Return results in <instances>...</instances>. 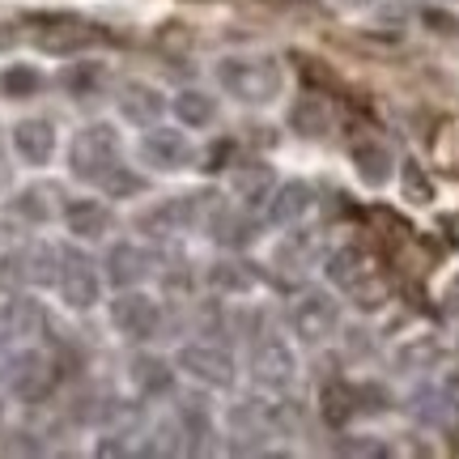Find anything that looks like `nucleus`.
<instances>
[{
  "label": "nucleus",
  "instance_id": "obj_10",
  "mask_svg": "<svg viewBox=\"0 0 459 459\" xmlns=\"http://www.w3.org/2000/svg\"><path fill=\"white\" fill-rule=\"evenodd\" d=\"M311 204H315L311 183L290 179V183H281V187H273V196H268V221L273 226H294V221H302V217L311 213Z\"/></svg>",
  "mask_w": 459,
  "mask_h": 459
},
{
  "label": "nucleus",
  "instance_id": "obj_39",
  "mask_svg": "<svg viewBox=\"0 0 459 459\" xmlns=\"http://www.w3.org/2000/svg\"><path fill=\"white\" fill-rule=\"evenodd\" d=\"M443 302H446V311H451V315H459V277H451V285H446Z\"/></svg>",
  "mask_w": 459,
  "mask_h": 459
},
{
  "label": "nucleus",
  "instance_id": "obj_7",
  "mask_svg": "<svg viewBox=\"0 0 459 459\" xmlns=\"http://www.w3.org/2000/svg\"><path fill=\"white\" fill-rule=\"evenodd\" d=\"M60 294L73 311H85L99 302V277H94V264L77 255V251H60Z\"/></svg>",
  "mask_w": 459,
  "mask_h": 459
},
{
  "label": "nucleus",
  "instance_id": "obj_36",
  "mask_svg": "<svg viewBox=\"0 0 459 459\" xmlns=\"http://www.w3.org/2000/svg\"><path fill=\"white\" fill-rule=\"evenodd\" d=\"M336 451H341V455H387L378 443H341Z\"/></svg>",
  "mask_w": 459,
  "mask_h": 459
},
{
  "label": "nucleus",
  "instance_id": "obj_32",
  "mask_svg": "<svg viewBox=\"0 0 459 459\" xmlns=\"http://www.w3.org/2000/svg\"><path fill=\"white\" fill-rule=\"evenodd\" d=\"M13 213L26 217V221H48V217H51L48 192H39V187H26V192L13 200Z\"/></svg>",
  "mask_w": 459,
  "mask_h": 459
},
{
  "label": "nucleus",
  "instance_id": "obj_20",
  "mask_svg": "<svg viewBox=\"0 0 459 459\" xmlns=\"http://www.w3.org/2000/svg\"><path fill=\"white\" fill-rule=\"evenodd\" d=\"M273 187H277V179H273V166L255 162V166L234 170V192H238V200H243L247 209H260V204H268Z\"/></svg>",
  "mask_w": 459,
  "mask_h": 459
},
{
  "label": "nucleus",
  "instance_id": "obj_18",
  "mask_svg": "<svg viewBox=\"0 0 459 459\" xmlns=\"http://www.w3.org/2000/svg\"><path fill=\"white\" fill-rule=\"evenodd\" d=\"M68 230L77 234V238H102L107 230H111V209L99 204V200H73L65 213Z\"/></svg>",
  "mask_w": 459,
  "mask_h": 459
},
{
  "label": "nucleus",
  "instance_id": "obj_17",
  "mask_svg": "<svg viewBox=\"0 0 459 459\" xmlns=\"http://www.w3.org/2000/svg\"><path fill=\"white\" fill-rule=\"evenodd\" d=\"M319 412H324V421L328 426H349L353 421V412H358V387H349L341 378H332L324 383V392H319Z\"/></svg>",
  "mask_w": 459,
  "mask_h": 459
},
{
  "label": "nucleus",
  "instance_id": "obj_27",
  "mask_svg": "<svg viewBox=\"0 0 459 459\" xmlns=\"http://www.w3.org/2000/svg\"><path fill=\"white\" fill-rule=\"evenodd\" d=\"M0 90H4L9 99H30V94L43 90V77H39V68H30V65H9L4 77H0Z\"/></svg>",
  "mask_w": 459,
  "mask_h": 459
},
{
  "label": "nucleus",
  "instance_id": "obj_2",
  "mask_svg": "<svg viewBox=\"0 0 459 459\" xmlns=\"http://www.w3.org/2000/svg\"><path fill=\"white\" fill-rule=\"evenodd\" d=\"M68 166L77 179L99 183L111 166H119V136H115L111 124H90L73 136V149H68Z\"/></svg>",
  "mask_w": 459,
  "mask_h": 459
},
{
  "label": "nucleus",
  "instance_id": "obj_28",
  "mask_svg": "<svg viewBox=\"0 0 459 459\" xmlns=\"http://www.w3.org/2000/svg\"><path fill=\"white\" fill-rule=\"evenodd\" d=\"M400 187H404V200H412V204H429L434 200V183L417 162L400 166Z\"/></svg>",
  "mask_w": 459,
  "mask_h": 459
},
{
  "label": "nucleus",
  "instance_id": "obj_14",
  "mask_svg": "<svg viewBox=\"0 0 459 459\" xmlns=\"http://www.w3.org/2000/svg\"><path fill=\"white\" fill-rule=\"evenodd\" d=\"M13 149L22 153V162L48 166L51 153H56V128L48 119H22L13 128Z\"/></svg>",
  "mask_w": 459,
  "mask_h": 459
},
{
  "label": "nucleus",
  "instance_id": "obj_41",
  "mask_svg": "<svg viewBox=\"0 0 459 459\" xmlns=\"http://www.w3.org/2000/svg\"><path fill=\"white\" fill-rule=\"evenodd\" d=\"M344 4H370V0H344Z\"/></svg>",
  "mask_w": 459,
  "mask_h": 459
},
{
  "label": "nucleus",
  "instance_id": "obj_34",
  "mask_svg": "<svg viewBox=\"0 0 459 459\" xmlns=\"http://www.w3.org/2000/svg\"><path fill=\"white\" fill-rule=\"evenodd\" d=\"M26 277V251H13V255H4L0 260V285H9V290H17Z\"/></svg>",
  "mask_w": 459,
  "mask_h": 459
},
{
  "label": "nucleus",
  "instance_id": "obj_26",
  "mask_svg": "<svg viewBox=\"0 0 459 459\" xmlns=\"http://www.w3.org/2000/svg\"><path fill=\"white\" fill-rule=\"evenodd\" d=\"M4 328H9V336H30V332L43 328V311L30 298H13L9 311H4Z\"/></svg>",
  "mask_w": 459,
  "mask_h": 459
},
{
  "label": "nucleus",
  "instance_id": "obj_38",
  "mask_svg": "<svg viewBox=\"0 0 459 459\" xmlns=\"http://www.w3.org/2000/svg\"><path fill=\"white\" fill-rule=\"evenodd\" d=\"M443 400L451 404V409H459V370L443 378Z\"/></svg>",
  "mask_w": 459,
  "mask_h": 459
},
{
  "label": "nucleus",
  "instance_id": "obj_35",
  "mask_svg": "<svg viewBox=\"0 0 459 459\" xmlns=\"http://www.w3.org/2000/svg\"><path fill=\"white\" fill-rule=\"evenodd\" d=\"M226 162H230V145L217 141V145L204 153V170H226Z\"/></svg>",
  "mask_w": 459,
  "mask_h": 459
},
{
  "label": "nucleus",
  "instance_id": "obj_22",
  "mask_svg": "<svg viewBox=\"0 0 459 459\" xmlns=\"http://www.w3.org/2000/svg\"><path fill=\"white\" fill-rule=\"evenodd\" d=\"M175 115H179L183 128H209L217 119V102L204 90H179L175 99Z\"/></svg>",
  "mask_w": 459,
  "mask_h": 459
},
{
  "label": "nucleus",
  "instance_id": "obj_21",
  "mask_svg": "<svg viewBox=\"0 0 459 459\" xmlns=\"http://www.w3.org/2000/svg\"><path fill=\"white\" fill-rule=\"evenodd\" d=\"M132 383H136L141 395H162V392H170L175 370H170V361L153 358V353H141V358H132Z\"/></svg>",
  "mask_w": 459,
  "mask_h": 459
},
{
  "label": "nucleus",
  "instance_id": "obj_23",
  "mask_svg": "<svg viewBox=\"0 0 459 459\" xmlns=\"http://www.w3.org/2000/svg\"><path fill=\"white\" fill-rule=\"evenodd\" d=\"M324 277H328L332 285L349 290L358 277H366V255H361L358 247H341V251H332L328 264H324Z\"/></svg>",
  "mask_w": 459,
  "mask_h": 459
},
{
  "label": "nucleus",
  "instance_id": "obj_16",
  "mask_svg": "<svg viewBox=\"0 0 459 459\" xmlns=\"http://www.w3.org/2000/svg\"><path fill=\"white\" fill-rule=\"evenodd\" d=\"M13 392L22 395V400H43V395L51 392V366L43 353H34V349H22V358H17L13 366Z\"/></svg>",
  "mask_w": 459,
  "mask_h": 459
},
{
  "label": "nucleus",
  "instance_id": "obj_19",
  "mask_svg": "<svg viewBox=\"0 0 459 459\" xmlns=\"http://www.w3.org/2000/svg\"><path fill=\"white\" fill-rule=\"evenodd\" d=\"M290 128H294L298 136H328V128H332L328 102L315 99V94L294 99V107H290Z\"/></svg>",
  "mask_w": 459,
  "mask_h": 459
},
{
  "label": "nucleus",
  "instance_id": "obj_31",
  "mask_svg": "<svg viewBox=\"0 0 459 459\" xmlns=\"http://www.w3.org/2000/svg\"><path fill=\"white\" fill-rule=\"evenodd\" d=\"M349 294H353V302H358L361 311H378V307L387 302V285L366 273V277H358L353 285H349Z\"/></svg>",
  "mask_w": 459,
  "mask_h": 459
},
{
  "label": "nucleus",
  "instance_id": "obj_3",
  "mask_svg": "<svg viewBox=\"0 0 459 459\" xmlns=\"http://www.w3.org/2000/svg\"><path fill=\"white\" fill-rule=\"evenodd\" d=\"M341 324V311H336V298L319 294V290H307L290 302V328L302 344H324Z\"/></svg>",
  "mask_w": 459,
  "mask_h": 459
},
{
  "label": "nucleus",
  "instance_id": "obj_9",
  "mask_svg": "<svg viewBox=\"0 0 459 459\" xmlns=\"http://www.w3.org/2000/svg\"><path fill=\"white\" fill-rule=\"evenodd\" d=\"M99 39V26H85L77 17H56V22H48V30H39V48L51 51V56H73V51L90 48Z\"/></svg>",
  "mask_w": 459,
  "mask_h": 459
},
{
  "label": "nucleus",
  "instance_id": "obj_37",
  "mask_svg": "<svg viewBox=\"0 0 459 459\" xmlns=\"http://www.w3.org/2000/svg\"><path fill=\"white\" fill-rule=\"evenodd\" d=\"M438 230L446 234V243L459 247V213H443V217H438Z\"/></svg>",
  "mask_w": 459,
  "mask_h": 459
},
{
  "label": "nucleus",
  "instance_id": "obj_1",
  "mask_svg": "<svg viewBox=\"0 0 459 459\" xmlns=\"http://www.w3.org/2000/svg\"><path fill=\"white\" fill-rule=\"evenodd\" d=\"M217 82L238 102H273L285 90L277 56H226L217 65Z\"/></svg>",
  "mask_w": 459,
  "mask_h": 459
},
{
  "label": "nucleus",
  "instance_id": "obj_40",
  "mask_svg": "<svg viewBox=\"0 0 459 459\" xmlns=\"http://www.w3.org/2000/svg\"><path fill=\"white\" fill-rule=\"evenodd\" d=\"M17 43V30L13 26H0V48H13Z\"/></svg>",
  "mask_w": 459,
  "mask_h": 459
},
{
  "label": "nucleus",
  "instance_id": "obj_6",
  "mask_svg": "<svg viewBox=\"0 0 459 459\" xmlns=\"http://www.w3.org/2000/svg\"><path fill=\"white\" fill-rule=\"evenodd\" d=\"M111 324L128 341H145V336H153L158 332V324H162V311H158V302L149 294H136V290H124V294L111 302Z\"/></svg>",
  "mask_w": 459,
  "mask_h": 459
},
{
  "label": "nucleus",
  "instance_id": "obj_13",
  "mask_svg": "<svg viewBox=\"0 0 459 459\" xmlns=\"http://www.w3.org/2000/svg\"><path fill=\"white\" fill-rule=\"evenodd\" d=\"M209 196H170L162 200L153 213L141 217V226L158 230V234H175V230H187L200 221V204H204Z\"/></svg>",
  "mask_w": 459,
  "mask_h": 459
},
{
  "label": "nucleus",
  "instance_id": "obj_33",
  "mask_svg": "<svg viewBox=\"0 0 459 459\" xmlns=\"http://www.w3.org/2000/svg\"><path fill=\"white\" fill-rule=\"evenodd\" d=\"M243 264H217L213 273H209V281H213L217 290H230V294H243V290H251V273H238Z\"/></svg>",
  "mask_w": 459,
  "mask_h": 459
},
{
  "label": "nucleus",
  "instance_id": "obj_29",
  "mask_svg": "<svg viewBox=\"0 0 459 459\" xmlns=\"http://www.w3.org/2000/svg\"><path fill=\"white\" fill-rule=\"evenodd\" d=\"M60 85H65L68 94L85 99V94H94V90L102 85V65H77V68H68L65 77H60Z\"/></svg>",
  "mask_w": 459,
  "mask_h": 459
},
{
  "label": "nucleus",
  "instance_id": "obj_11",
  "mask_svg": "<svg viewBox=\"0 0 459 459\" xmlns=\"http://www.w3.org/2000/svg\"><path fill=\"white\" fill-rule=\"evenodd\" d=\"M149 273H153V255H149L145 247L115 243L111 251H107V277H111V285H119V290H132V285L145 281Z\"/></svg>",
  "mask_w": 459,
  "mask_h": 459
},
{
  "label": "nucleus",
  "instance_id": "obj_25",
  "mask_svg": "<svg viewBox=\"0 0 459 459\" xmlns=\"http://www.w3.org/2000/svg\"><path fill=\"white\" fill-rule=\"evenodd\" d=\"M26 277L39 281V285H56L60 281V251L48 243L26 251Z\"/></svg>",
  "mask_w": 459,
  "mask_h": 459
},
{
  "label": "nucleus",
  "instance_id": "obj_12",
  "mask_svg": "<svg viewBox=\"0 0 459 459\" xmlns=\"http://www.w3.org/2000/svg\"><path fill=\"white\" fill-rule=\"evenodd\" d=\"M162 94L145 82H124L119 85V115L136 124V128H153L158 124V115H162Z\"/></svg>",
  "mask_w": 459,
  "mask_h": 459
},
{
  "label": "nucleus",
  "instance_id": "obj_30",
  "mask_svg": "<svg viewBox=\"0 0 459 459\" xmlns=\"http://www.w3.org/2000/svg\"><path fill=\"white\" fill-rule=\"evenodd\" d=\"M99 183H102V192H107V196H115V200L145 192V179H141V175H132V170H124V166H111Z\"/></svg>",
  "mask_w": 459,
  "mask_h": 459
},
{
  "label": "nucleus",
  "instance_id": "obj_5",
  "mask_svg": "<svg viewBox=\"0 0 459 459\" xmlns=\"http://www.w3.org/2000/svg\"><path fill=\"white\" fill-rule=\"evenodd\" d=\"M179 370L204 383V387H230L234 378V358H230L221 344H209V341H196V344H183L179 349Z\"/></svg>",
  "mask_w": 459,
  "mask_h": 459
},
{
  "label": "nucleus",
  "instance_id": "obj_15",
  "mask_svg": "<svg viewBox=\"0 0 459 459\" xmlns=\"http://www.w3.org/2000/svg\"><path fill=\"white\" fill-rule=\"evenodd\" d=\"M353 170H358V179L366 187H387L395 175V158L387 145H378V141H358L353 145Z\"/></svg>",
  "mask_w": 459,
  "mask_h": 459
},
{
  "label": "nucleus",
  "instance_id": "obj_4",
  "mask_svg": "<svg viewBox=\"0 0 459 459\" xmlns=\"http://www.w3.org/2000/svg\"><path fill=\"white\" fill-rule=\"evenodd\" d=\"M251 378L268 387V392H290L298 378V358L294 349L277 336H268V341L255 349V358H251Z\"/></svg>",
  "mask_w": 459,
  "mask_h": 459
},
{
  "label": "nucleus",
  "instance_id": "obj_8",
  "mask_svg": "<svg viewBox=\"0 0 459 459\" xmlns=\"http://www.w3.org/2000/svg\"><path fill=\"white\" fill-rule=\"evenodd\" d=\"M141 158L149 166H158V170H183V166L192 162V145L175 128H153L141 136Z\"/></svg>",
  "mask_w": 459,
  "mask_h": 459
},
{
  "label": "nucleus",
  "instance_id": "obj_24",
  "mask_svg": "<svg viewBox=\"0 0 459 459\" xmlns=\"http://www.w3.org/2000/svg\"><path fill=\"white\" fill-rule=\"evenodd\" d=\"M213 238L226 247H247L255 238V221H251V217H238V213H217L213 217Z\"/></svg>",
  "mask_w": 459,
  "mask_h": 459
}]
</instances>
